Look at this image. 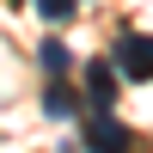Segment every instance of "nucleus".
<instances>
[{
  "label": "nucleus",
  "instance_id": "7ed1b4c3",
  "mask_svg": "<svg viewBox=\"0 0 153 153\" xmlns=\"http://www.w3.org/2000/svg\"><path fill=\"white\" fill-rule=\"evenodd\" d=\"M86 98H92V110L117 104V68H110V61H92V68H86Z\"/></svg>",
  "mask_w": 153,
  "mask_h": 153
},
{
  "label": "nucleus",
  "instance_id": "f257e3e1",
  "mask_svg": "<svg viewBox=\"0 0 153 153\" xmlns=\"http://www.w3.org/2000/svg\"><path fill=\"white\" fill-rule=\"evenodd\" d=\"M110 68H117V80H153V37L123 31L110 49Z\"/></svg>",
  "mask_w": 153,
  "mask_h": 153
},
{
  "label": "nucleus",
  "instance_id": "423d86ee",
  "mask_svg": "<svg viewBox=\"0 0 153 153\" xmlns=\"http://www.w3.org/2000/svg\"><path fill=\"white\" fill-rule=\"evenodd\" d=\"M37 12H43L49 25H68L74 12H80V0H37Z\"/></svg>",
  "mask_w": 153,
  "mask_h": 153
},
{
  "label": "nucleus",
  "instance_id": "20e7f679",
  "mask_svg": "<svg viewBox=\"0 0 153 153\" xmlns=\"http://www.w3.org/2000/svg\"><path fill=\"white\" fill-rule=\"evenodd\" d=\"M37 61H43V74H49V80H68V74H74V55H68V43H61V37H43Z\"/></svg>",
  "mask_w": 153,
  "mask_h": 153
},
{
  "label": "nucleus",
  "instance_id": "f03ea898",
  "mask_svg": "<svg viewBox=\"0 0 153 153\" xmlns=\"http://www.w3.org/2000/svg\"><path fill=\"white\" fill-rule=\"evenodd\" d=\"M86 153H135V135L123 129L110 110H98V117L86 123Z\"/></svg>",
  "mask_w": 153,
  "mask_h": 153
},
{
  "label": "nucleus",
  "instance_id": "39448f33",
  "mask_svg": "<svg viewBox=\"0 0 153 153\" xmlns=\"http://www.w3.org/2000/svg\"><path fill=\"white\" fill-rule=\"evenodd\" d=\"M43 110H49L55 123H68V117H74V92H68L61 80H49V92H43Z\"/></svg>",
  "mask_w": 153,
  "mask_h": 153
}]
</instances>
